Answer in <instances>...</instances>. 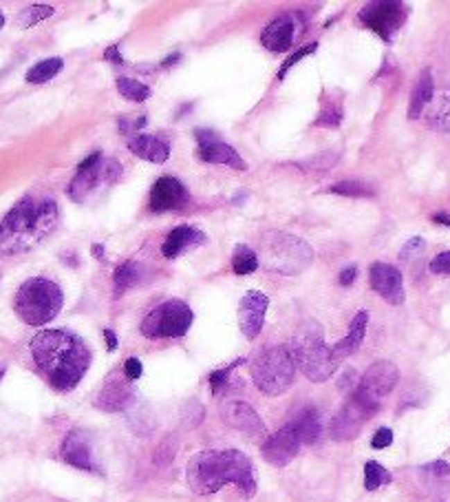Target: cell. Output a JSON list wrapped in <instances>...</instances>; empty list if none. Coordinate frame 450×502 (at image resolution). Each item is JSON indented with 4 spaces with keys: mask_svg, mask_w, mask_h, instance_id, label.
I'll return each instance as SVG.
<instances>
[{
    "mask_svg": "<svg viewBox=\"0 0 450 502\" xmlns=\"http://www.w3.org/2000/svg\"><path fill=\"white\" fill-rule=\"evenodd\" d=\"M33 363L58 392H71L91 365V350L71 330H42L31 339Z\"/></svg>",
    "mask_w": 450,
    "mask_h": 502,
    "instance_id": "1",
    "label": "cell"
},
{
    "mask_svg": "<svg viewBox=\"0 0 450 502\" xmlns=\"http://www.w3.org/2000/svg\"><path fill=\"white\" fill-rule=\"evenodd\" d=\"M186 480L192 492L199 496L216 494L223 485H236L243 498H254L257 494L252 460L239 449H210L197 453L188 462Z\"/></svg>",
    "mask_w": 450,
    "mask_h": 502,
    "instance_id": "2",
    "label": "cell"
},
{
    "mask_svg": "<svg viewBox=\"0 0 450 502\" xmlns=\"http://www.w3.org/2000/svg\"><path fill=\"white\" fill-rule=\"evenodd\" d=\"M58 219L60 212L53 199L22 197L0 221V253H29L58 228Z\"/></svg>",
    "mask_w": 450,
    "mask_h": 502,
    "instance_id": "3",
    "label": "cell"
},
{
    "mask_svg": "<svg viewBox=\"0 0 450 502\" xmlns=\"http://www.w3.org/2000/svg\"><path fill=\"white\" fill-rule=\"evenodd\" d=\"M287 348L296 367L313 383H324L338 369V361L331 354V348L324 343L322 328L315 321H305L291 337Z\"/></svg>",
    "mask_w": 450,
    "mask_h": 502,
    "instance_id": "4",
    "label": "cell"
},
{
    "mask_svg": "<svg viewBox=\"0 0 450 502\" xmlns=\"http://www.w3.org/2000/svg\"><path fill=\"white\" fill-rule=\"evenodd\" d=\"M62 288L46 277H31L24 281L14 299V310L22 324L40 328L53 321L62 310Z\"/></svg>",
    "mask_w": 450,
    "mask_h": 502,
    "instance_id": "5",
    "label": "cell"
},
{
    "mask_svg": "<svg viewBox=\"0 0 450 502\" xmlns=\"http://www.w3.org/2000/svg\"><path fill=\"white\" fill-rule=\"evenodd\" d=\"M313 261V250L307 242L289 233L270 231L259 239V266L278 272L296 274Z\"/></svg>",
    "mask_w": 450,
    "mask_h": 502,
    "instance_id": "6",
    "label": "cell"
},
{
    "mask_svg": "<svg viewBox=\"0 0 450 502\" xmlns=\"http://www.w3.org/2000/svg\"><path fill=\"white\" fill-rule=\"evenodd\" d=\"M250 374L267 396H281L296 378V363L287 345H267L250 361Z\"/></svg>",
    "mask_w": 450,
    "mask_h": 502,
    "instance_id": "7",
    "label": "cell"
},
{
    "mask_svg": "<svg viewBox=\"0 0 450 502\" xmlns=\"http://www.w3.org/2000/svg\"><path fill=\"white\" fill-rule=\"evenodd\" d=\"M194 321L192 310L186 301L168 299L153 308L141 321V334L146 339H179L190 330Z\"/></svg>",
    "mask_w": 450,
    "mask_h": 502,
    "instance_id": "8",
    "label": "cell"
},
{
    "mask_svg": "<svg viewBox=\"0 0 450 502\" xmlns=\"http://www.w3.org/2000/svg\"><path fill=\"white\" fill-rule=\"evenodd\" d=\"M397 378H399V372L391 361H378L364 372V376L358 380V387L351 394H354L360 403L367 405L369 410L378 412L382 401L397 385Z\"/></svg>",
    "mask_w": 450,
    "mask_h": 502,
    "instance_id": "9",
    "label": "cell"
},
{
    "mask_svg": "<svg viewBox=\"0 0 450 502\" xmlns=\"http://www.w3.org/2000/svg\"><path fill=\"white\" fill-rule=\"evenodd\" d=\"M406 5L395 3V0H378V3L364 5L360 11V20L371 29L373 33H378L382 40L391 42L395 38V33L402 29L406 22Z\"/></svg>",
    "mask_w": 450,
    "mask_h": 502,
    "instance_id": "10",
    "label": "cell"
},
{
    "mask_svg": "<svg viewBox=\"0 0 450 502\" xmlns=\"http://www.w3.org/2000/svg\"><path fill=\"white\" fill-rule=\"evenodd\" d=\"M373 416H375V412L369 410L367 405L360 403L354 394H351L347 403L340 408V412L334 416L331 427H329L331 438L334 440H354L362 432L364 423L371 421Z\"/></svg>",
    "mask_w": 450,
    "mask_h": 502,
    "instance_id": "11",
    "label": "cell"
},
{
    "mask_svg": "<svg viewBox=\"0 0 450 502\" xmlns=\"http://www.w3.org/2000/svg\"><path fill=\"white\" fill-rule=\"evenodd\" d=\"M194 137H197V153L203 162H210V164H225V166H232L236 171H248V164L243 162L241 155L225 144V142L218 140V135L214 131H208V128H197L194 131Z\"/></svg>",
    "mask_w": 450,
    "mask_h": 502,
    "instance_id": "12",
    "label": "cell"
},
{
    "mask_svg": "<svg viewBox=\"0 0 450 502\" xmlns=\"http://www.w3.org/2000/svg\"><path fill=\"white\" fill-rule=\"evenodd\" d=\"M270 308V299L261 290H250L243 294L239 303V326L243 337L248 341H254L261 334L265 324V312Z\"/></svg>",
    "mask_w": 450,
    "mask_h": 502,
    "instance_id": "13",
    "label": "cell"
},
{
    "mask_svg": "<svg viewBox=\"0 0 450 502\" xmlns=\"http://www.w3.org/2000/svg\"><path fill=\"white\" fill-rule=\"evenodd\" d=\"M369 281H371V288L378 292L386 303H391V306L404 303V299H406L404 296V279H402V272H399L395 266L375 261L369 270Z\"/></svg>",
    "mask_w": 450,
    "mask_h": 502,
    "instance_id": "14",
    "label": "cell"
},
{
    "mask_svg": "<svg viewBox=\"0 0 450 502\" xmlns=\"http://www.w3.org/2000/svg\"><path fill=\"white\" fill-rule=\"evenodd\" d=\"M135 403V390H132L130 380L126 376H108L102 390L95 396V408L115 414V412H126L130 405Z\"/></svg>",
    "mask_w": 450,
    "mask_h": 502,
    "instance_id": "15",
    "label": "cell"
},
{
    "mask_svg": "<svg viewBox=\"0 0 450 502\" xmlns=\"http://www.w3.org/2000/svg\"><path fill=\"white\" fill-rule=\"evenodd\" d=\"M298 449H300V440H298L296 432L289 425H285L283 429H278L276 434L267 436L263 440L261 453L267 462L274 465V467H285V465H289L298 456Z\"/></svg>",
    "mask_w": 450,
    "mask_h": 502,
    "instance_id": "16",
    "label": "cell"
},
{
    "mask_svg": "<svg viewBox=\"0 0 450 502\" xmlns=\"http://www.w3.org/2000/svg\"><path fill=\"white\" fill-rule=\"evenodd\" d=\"M221 418L230 425L239 429V432L248 434L252 438H263L265 436V423L257 410L248 405L245 401H225L221 405Z\"/></svg>",
    "mask_w": 450,
    "mask_h": 502,
    "instance_id": "17",
    "label": "cell"
},
{
    "mask_svg": "<svg viewBox=\"0 0 450 502\" xmlns=\"http://www.w3.org/2000/svg\"><path fill=\"white\" fill-rule=\"evenodd\" d=\"M298 22H296V16L291 14H283L274 18L270 25H267L261 33V42L267 51H287L294 47V40L298 35Z\"/></svg>",
    "mask_w": 450,
    "mask_h": 502,
    "instance_id": "18",
    "label": "cell"
},
{
    "mask_svg": "<svg viewBox=\"0 0 450 502\" xmlns=\"http://www.w3.org/2000/svg\"><path fill=\"white\" fill-rule=\"evenodd\" d=\"M62 460L69 462L71 467L84 469V471H97L95 460H93V447H91V436L82 429H73L67 434L62 443Z\"/></svg>",
    "mask_w": 450,
    "mask_h": 502,
    "instance_id": "19",
    "label": "cell"
},
{
    "mask_svg": "<svg viewBox=\"0 0 450 502\" xmlns=\"http://www.w3.org/2000/svg\"><path fill=\"white\" fill-rule=\"evenodd\" d=\"M188 193L186 186L179 182L177 177H159L155 182L153 190H150V210L153 212H166V210H175L181 204H186Z\"/></svg>",
    "mask_w": 450,
    "mask_h": 502,
    "instance_id": "20",
    "label": "cell"
},
{
    "mask_svg": "<svg viewBox=\"0 0 450 502\" xmlns=\"http://www.w3.org/2000/svg\"><path fill=\"white\" fill-rule=\"evenodd\" d=\"M126 147L132 155H137V158L153 164H164L170 158V144L159 135H148V133L132 135L128 137Z\"/></svg>",
    "mask_w": 450,
    "mask_h": 502,
    "instance_id": "21",
    "label": "cell"
},
{
    "mask_svg": "<svg viewBox=\"0 0 450 502\" xmlns=\"http://www.w3.org/2000/svg\"><path fill=\"white\" fill-rule=\"evenodd\" d=\"M205 242V235L199 233L197 228H190V226H177L168 233L166 242L162 246V255L166 259H177L179 255H184L186 250L197 248Z\"/></svg>",
    "mask_w": 450,
    "mask_h": 502,
    "instance_id": "22",
    "label": "cell"
},
{
    "mask_svg": "<svg viewBox=\"0 0 450 502\" xmlns=\"http://www.w3.org/2000/svg\"><path fill=\"white\" fill-rule=\"evenodd\" d=\"M367 326H369V312L367 310H360V312L351 319V326L345 339H340L336 345H331V354L334 358L340 363L343 358L351 356L354 352H358V348L364 341V334H367Z\"/></svg>",
    "mask_w": 450,
    "mask_h": 502,
    "instance_id": "23",
    "label": "cell"
},
{
    "mask_svg": "<svg viewBox=\"0 0 450 502\" xmlns=\"http://www.w3.org/2000/svg\"><path fill=\"white\" fill-rule=\"evenodd\" d=\"M289 427L294 429L298 440H300V445L305 443V445H313V443H318L320 436H322V421H320V412L311 408V405H307V408H302L298 410V414L291 418V423Z\"/></svg>",
    "mask_w": 450,
    "mask_h": 502,
    "instance_id": "24",
    "label": "cell"
},
{
    "mask_svg": "<svg viewBox=\"0 0 450 502\" xmlns=\"http://www.w3.org/2000/svg\"><path fill=\"white\" fill-rule=\"evenodd\" d=\"M435 95V85H433V74L431 69H424L415 87H413V93H410V102H408V119H417L424 111H426V106L431 104Z\"/></svg>",
    "mask_w": 450,
    "mask_h": 502,
    "instance_id": "25",
    "label": "cell"
},
{
    "mask_svg": "<svg viewBox=\"0 0 450 502\" xmlns=\"http://www.w3.org/2000/svg\"><path fill=\"white\" fill-rule=\"evenodd\" d=\"M100 182H104L102 162L97 166H93V169H89V171H78L76 177L71 179L67 193L73 201H84L97 186H100Z\"/></svg>",
    "mask_w": 450,
    "mask_h": 502,
    "instance_id": "26",
    "label": "cell"
},
{
    "mask_svg": "<svg viewBox=\"0 0 450 502\" xmlns=\"http://www.w3.org/2000/svg\"><path fill=\"white\" fill-rule=\"evenodd\" d=\"M426 122L437 133H450V89H444L429 104Z\"/></svg>",
    "mask_w": 450,
    "mask_h": 502,
    "instance_id": "27",
    "label": "cell"
},
{
    "mask_svg": "<svg viewBox=\"0 0 450 502\" xmlns=\"http://www.w3.org/2000/svg\"><path fill=\"white\" fill-rule=\"evenodd\" d=\"M64 67V60L62 58H46V60H40L38 65H33L29 71H27V82L29 85H44V82L53 80L60 71Z\"/></svg>",
    "mask_w": 450,
    "mask_h": 502,
    "instance_id": "28",
    "label": "cell"
},
{
    "mask_svg": "<svg viewBox=\"0 0 450 502\" xmlns=\"http://www.w3.org/2000/svg\"><path fill=\"white\" fill-rule=\"evenodd\" d=\"M137 279H139V268L135 261H124V264H119L113 274V294L121 296L137 283Z\"/></svg>",
    "mask_w": 450,
    "mask_h": 502,
    "instance_id": "29",
    "label": "cell"
},
{
    "mask_svg": "<svg viewBox=\"0 0 450 502\" xmlns=\"http://www.w3.org/2000/svg\"><path fill=\"white\" fill-rule=\"evenodd\" d=\"M232 270L239 277H245V274H252L259 270V255L245 244H239L234 248L232 255Z\"/></svg>",
    "mask_w": 450,
    "mask_h": 502,
    "instance_id": "30",
    "label": "cell"
},
{
    "mask_svg": "<svg viewBox=\"0 0 450 502\" xmlns=\"http://www.w3.org/2000/svg\"><path fill=\"white\" fill-rule=\"evenodd\" d=\"M343 117H345L343 102L336 98H322L320 113H318V119L313 122V126L336 128V126H340V122H343Z\"/></svg>",
    "mask_w": 450,
    "mask_h": 502,
    "instance_id": "31",
    "label": "cell"
},
{
    "mask_svg": "<svg viewBox=\"0 0 450 502\" xmlns=\"http://www.w3.org/2000/svg\"><path fill=\"white\" fill-rule=\"evenodd\" d=\"M391 480H393V476L388 474L380 462L369 460L364 465V489H367V492H375V489H380L382 485H388Z\"/></svg>",
    "mask_w": 450,
    "mask_h": 502,
    "instance_id": "32",
    "label": "cell"
},
{
    "mask_svg": "<svg viewBox=\"0 0 450 502\" xmlns=\"http://www.w3.org/2000/svg\"><path fill=\"white\" fill-rule=\"evenodd\" d=\"M117 91H119V95H124V98L130 102H144L150 98V89L146 87L144 82H137L132 78H119Z\"/></svg>",
    "mask_w": 450,
    "mask_h": 502,
    "instance_id": "33",
    "label": "cell"
},
{
    "mask_svg": "<svg viewBox=\"0 0 450 502\" xmlns=\"http://www.w3.org/2000/svg\"><path fill=\"white\" fill-rule=\"evenodd\" d=\"M327 193H336V195H345V197H373L375 190L369 184L356 182V179H349V182H340L327 188Z\"/></svg>",
    "mask_w": 450,
    "mask_h": 502,
    "instance_id": "34",
    "label": "cell"
},
{
    "mask_svg": "<svg viewBox=\"0 0 450 502\" xmlns=\"http://www.w3.org/2000/svg\"><path fill=\"white\" fill-rule=\"evenodd\" d=\"M51 16H53V7H49V5H31V7H27V9H22V11H20L18 25H20L22 29H27V27L38 25L40 20L51 18Z\"/></svg>",
    "mask_w": 450,
    "mask_h": 502,
    "instance_id": "35",
    "label": "cell"
},
{
    "mask_svg": "<svg viewBox=\"0 0 450 502\" xmlns=\"http://www.w3.org/2000/svg\"><path fill=\"white\" fill-rule=\"evenodd\" d=\"M177 449H179L177 438H175V436H166L162 443L157 445V449H155V453H153V462L159 465V467H166V465H170V462L175 460Z\"/></svg>",
    "mask_w": 450,
    "mask_h": 502,
    "instance_id": "36",
    "label": "cell"
},
{
    "mask_svg": "<svg viewBox=\"0 0 450 502\" xmlns=\"http://www.w3.org/2000/svg\"><path fill=\"white\" fill-rule=\"evenodd\" d=\"M315 49H318V42H309V44H302V47H298V49L291 53L285 62H283V67H281V71H278L276 74V78L278 80H283L285 76H287V71L289 69H294L302 58H307V56H311V53H315Z\"/></svg>",
    "mask_w": 450,
    "mask_h": 502,
    "instance_id": "37",
    "label": "cell"
},
{
    "mask_svg": "<svg viewBox=\"0 0 450 502\" xmlns=\"http://www.w3.org/2000/svg\"><path fill=\"white\" fill-rule=\"evenodd\" d=\"M340 155L338 153H318L315 158H309L305 162H298V169H305V171H327L331 169V166L338 162Z\"/></svg>",
    "mask_w": 450,
    "mask_h": 502,
    "instance_id": "38",
    "label": "cell"
},
{
    "mask_svg": "<svg viewBox=\"0 0 450 502\" xmlns=\"http://www.w3.org/2000/svg\"><path fill=\"white\" fill-rule=\"evenodd\" d=\"M241 363H243V358H239V361H234V363H230L227 367L214 369V372L210 374V387H212V394H214V396H216V394H221V392L227 387L230 374H232Z\"/></svg>",
    "mask_w": 450,
    "mask_h": 502,
    "instance_id": "39",
    "label": "cell"
},
{
    "mask_svg": "<svg viewBox=\"0 0 450 502\" xmlns=\"http://www.w3.org/2000/svg\"><path fill=\"white\" fill-rule=\"evenodd\" d=\"M181 418L188 427H197L203 421V408L197 401H188L184 405V412H181Z\"/></svg>",
    "mask_w": 450,
    "mask_h": 502,
    "instance_id": "40",
    "label": "cell"
},
{
    "mask_svg": "<svg viewBox=\"0 0 450 502\" xmlns=\"http://www.w3.org/2000/svg\"><path fill=\"white\" fill-rule=\"evenodd\" d=\"M424 248H426L424 239H422V237H413L410 242H406V246L399 250V259H406V261H408V257H417L419 253H424Z\"/></svg>",
    "mask_w": 450,
    "mask_h": 502,
    "instance_id": "41",
    "label": "cell"
},
{
    "mask_svg": "<svg viewBox=\"0 0 450 502\" xmlns=\"http://www.w3.org/2000/svg\"><path fill=\"white\" fill-rule=\"evenodd\" d=\"M102 173H104L106 184H115L121 177V164L117 160H106V162H102Z\"/></svg>",
    "mask_w": 450,
    "mask_h": 502,
    "instance_id": "42",
    "label": "cell"
},
{
    "mask_svg": "<svg viewBox=\"0 0 450 502\" xmlns=\"http://www.w3.org/2000/svg\"><path fill=\"white\" fill-rule=\"evenodd\" d=\"M391 443H393V429H388V427H380L378 432H375V436L371 438V447L373 449L391 447Z\"/></svg>",
    "mask_w": 450,
    "mask_h": 502,
    "instance_id": "43",
    "label": "cell"
},
{
    "mask_svg": "<svg viewBox=\"0 0 450 502\" xmlns=\"http://www.w3.org/2000/svg\"><path fill=\"white\" fill-rule=\"evenodd\" d=\"M429 268H431L433 274H450V250L437 255V257L431 261Z\"/></svg>",
    "mask_w": 450,
    "mask_h": 502,
    "instance_id": "44",
    "label": "cell"
},
{
    "mask_svg": "<svg viewBox=\"0 0 450 502\" xmlns=\"http://www.w3.org/2000/svg\"><path fill=\"white\" fill-rule=\"evenodd\" d=\"M141 372H144V365H141V361H139L137 356L126 358V363H124V376H126L128 380H137V378L141 376Z\"/></svg>",
    "mask_w": 450,
    "mask_h": 502,
    "instance_id": "45",
    "label": "cell"
},
{
    "mask_svg": "<svg viewBox=\"0 0 450 502\" xmlns=\"http://www.w3.org/2000/svg\"><path fill=\"white\" fill-rule=\"evenodd\" d=\"M117 124H119L121 133H132V131H137L146 124V115H139V119L137 117H119Z\"/></svg>",
    "mask_w": 450,
    "mask_h": 502,
    "instance_id": "46",
    "label": "cell"
},
{
    "mask_svg": "<svg viewBox=\"0 0 450 502\" xmlns=\"http://www.w3.org/2000/svg\"><path fill=\"white\" fill-rule=\"evenodd\" d=\"M424 471H429L433 476H440V478H446V476H450V462H446V460L429 462V465H424Z\"/></svg>",
    "mask_w": 450,
    "mask_h": 502,
    "instance_id": "47",
    "label": "cell"
},
{
    "mask_svg": "<svg viewBox=\"0 0 450 502\" xmlns=\"http://www.w3.org/2000/svg\"><path fill=\"white\" fill-rule=\"evenodd\" d=\"M338 387H340V392H347V390H349V394H351V392H354V390L358 387V380H356V372H354V369H347V372H345V376L340 378Z\"/></svg>",
    "mask_w": 450,
    "mask_h": 502,
    "instance_id": "48",
    "label": "cell"
},
{
    "mask_svg": "<svg viewBox=\"0 0 450 502\" xmlns=\"http://www.w3.org/2000/svg\"><path fill=\"white\" fill-rule=\"evenodd\" d=\"M356 277H358V268H356V266H349V268H345L343 272H340L338 283L343 285V288H349V285L356 281Z\"/></svg>",
    "mask_w": 450,
    "mask_h": 502,
    "instance_id": "49",
    "label": "cell"
},
{
    "mask_svg": "<svg viewBox=\"0 0 450 502\" xmlns=\"http://www.w3.org/2000/svg\"><path fill=\"white\" fill-rule=\"evenodd\" d=\"M100 162H102V153H91L87 160L80 162L78 171H89V169H93V166H97Z\"/></svg>",
    "mask_w": 450,
    "mask_h": 502,
    "instance_id": "50",
    "label": "cell"
},
{
    "mask_svg": "<svg viewBox=\"0 0 450 502\" xmlns=\"http://www.w3.org/2000/svg\"><path fill=\"white\" fill-rule=\"evenodd\" d=\"M104 58H106V60H113L115 65H124V58H121V53H119V47H108Z\"/></svg>",
    "mask_w": 450,
    "mask_h": 502,
    "instance_id": "51",
    "label": "cell"
},
{
    "mask_svg": "<svg viewBox=\"0 0 450 502\" xmlns=\"http://www.w3.org/2000/svg\"><path fill=\"white\" fill-rule=\"evenodd\" d=\"M104 339H106V348H108V352L117 350V337H115V332H113L111 328H106V330H104Z\"/></svg>",
    "mask_w": 450,
    "mask_h": 502,
    "instance_id": "52",
    "label": "cell"
},
{
    "mask_svg": "<svg viewBox=\"0 0 450 502\" xmlns=\"http://www.w3.org/2000/svg\"><path fill=\"white\" fill-rule=\"evenodd\" d=\"M433 221H435V224H442V226H448V228H450V215H448V212H435V215H433Z\"/></svg>",
    "mask_w": 450,
    "mask_h": 502,
    "instance_id": "53",
    "label": "cell"
},
{
    "mask_svg": "<svg viewBox=\"0 0 450 502\" xmlns=\"http://www.w3.org/2000/svg\"><path fill=\"white\" fill-rule=\"evenodd\" d=\"M91 250H93V257H95L97 261H102V259H104V248H102L100 244H93Z\"/></svg>",
    "mask_w": 450,
    "mask_h": 502,
    "instance_id": "54",
    "label": "cell"
},
{
    "mask_svg": "<svg viewBox=\"0 0 450 502\" xmlns=\"http://www.w3.org/2000/svg\"><path fill=\"white\" fill-rule=\"evenodd\" d=\"M177 60H181V53H175V56H170V58H166V60H164V62H162V65H164V67H170V65H173V62H177Z\"/></svg>",
    "mask_w": 450,
    "mask_h": 502,
    "instance_id": "55",
    "label": "cell"
},
{
    "mask_svg": "<svg viewBox=\"0 0 450 502\" xmlns=\"http://www.w3.org/2000/svg\"><path fill=\"white\" fill-rule=\"evenodd\" d=\"M3 27H5V14L0 11V29H3Z\"/></svg>",
    "mask_w": 450,
    "mask_h": 502,
    "instance_id": "56",
    "label": "cell"
},
{
    "mask_svg": "<svg viewBox=\"0 0 450 502\" xmlns=\"http://www.w3.org/2000/svg\"><path fill=\"white\" fill-rule=\"evenodd\" d=\"M3 374H5V365H0V378H3Z\"/></svg>",
    "mask_w": 450,
    "mask_h": 502,
    "instance_id": "57",
    "label": "cell"
}]
</instances>
